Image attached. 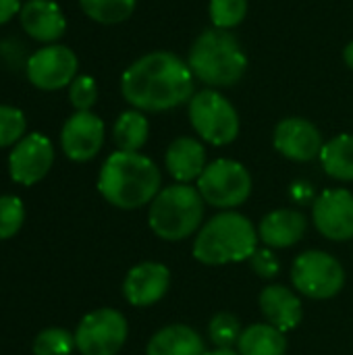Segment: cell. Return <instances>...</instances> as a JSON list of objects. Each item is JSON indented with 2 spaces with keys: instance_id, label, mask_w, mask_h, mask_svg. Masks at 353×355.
<instances>
[{
  "instance_id": "obj_1",
  "label": "cell",
  "mask_w": 353,
  "mask_h": 355,
  "mask_svg": "<svg viewBox=\"0 0 353 355\" xmlns=\"http://www.w3.org/2000/svg\"><path fill=\"white\" fill-rule=\"evenodd\" d=\"M193 79L181 56L156 50L127 67L121 77V94L135 110L164 112L193 98Z\"/></svg>"
},
{
  "instance_id": "obj_2",
  "label": "cell",
  "mask_w": 353,
  "mask_h": 355,
  "mask_svg": "<svg viewBox=\"0 0 353 355\" xmlns=\"http://www.w3.org/2000/svg\"><path fill=\"white\" fill-rule=\"evenodd\" d=\"M160 171L148 156L117 150L100 168L98 191L110 206L135 210L152 204L160 191Z\"/></svg>"
},
{
  "instance_id": "obj_3",
  "label": "cell",
  "mask_w": 353,
  "mask_h": 355,
  "mask_svg": "<svg viewBox=\"0 0 353 355\" xmlns=\"http://www.w3.org/2000/svg\"><path fill=\"white\" fill-rule=\"evenodd\" d=\"M187 64L196 79L214 87H231L248 69V54L229 29H206L189 48Z\"/></svg>"
},
{
  "instance_id": "obj_4",
  "label": "cell",
  "mask_w": 353,
  "mask_h": 355,
  "mask_svg": "<svg viewBox=\"0 0 353 355\" xmlns=\"http://www.w3.org/2000/svg\"><path fill=\"white\" fill-rule=\"evenodd\" d=\"M258 250L254 225L239 212H221L210 218L193 241V258L206 266L243 262Z\"/></svg>"
},
{
  "instance_id": "obj_5",
  "label": "cell",
  "mask_w": 353,
  "mask_h": 355,
  "mask_svg": "<svg viewBox=\"0 0 353 355\" xmlns=\"http://www.w3.org/2000/svg\"><path fill=\"white\" fill-rule=\"evenodd\" d=\"M204 218V198L189 183L169 185L152 200L148 223L164 241H181L193 235Z\"/></svg>"
},
{
  "instance_id": "obj_6",
  "label": "cell",
  "mask_w": 353,
  "mask_h": 355,
  "mask_svg": "<svg viewBox=\"0 0 353 355\" xmlns=\"http://www.w3.org/2000/svg\"><path fill=\"white\" fill-rule=\"evenodd\" d=\"M187 112L196 133L212 146H229L239 135V114L235 106L212 87L196 92Z\"/></svg>"
},
{
  "instance_id": "obj_7",
  "label": "cell",
  "mask_w": 353,
  "mask_h": 355,
  "mask_svg": "<svg viewBox=\"0 0 353 355\" xmlns=\"http://www.w3.org/2000/svg\"><path fill=\"white\" fill-rule=\"evenodd\" d=\"M198 191L206 204L231 210L248 202L252 196V175L241 162L218 158L210 162L200 175Z\"/></svg>"
},
{
  "instance_id": "obj_8",
  "label": "cell",
  "mask_w": 353,
  "mask_h": 355,
  "mask_svg": "<svg viewBox=\"0 0 353 355\" xmlns=\"http://www.w3.org/2000/svg\"><path fill=\"white\" fill-rule=\"evenodd\" d=\"M291 283L310 300H331L343 289L345 272L335 256L320 250H310L293 260Z\"/></svg>"
},
{
  "instance_id": "obj_9",
  "label": "cell",
  "mask_w": 353,
  "mask_h": 355,
  "mask_svg": "<svg viewBox=\"0 0 353 355\" xmlns=\"http://www.w3.org/2000/svg\"><path fill=\"white\" fill-rule=\"evenodd\" d=\"M129 335L125 316L112 308L85 314L75 331V345L81 355H117Z\"/></svg>"
},
{
  "instance_id": "obj_10",
  "label": "cell",
  "mask_w": 353,
  "mask_h": 355,
  "mask_svg": "<svg viewBox=\"0 0 353 355\" xmlns=\"http://www.w3.org/2000/svg\"><path fill=\"white\" fill-rule=\"evenodd\" d=\"M79 58L77 54L62 44H48L35 50L27 58V79L33 87L42 92H56L69 87L77 77Z\"/></svg>"
},
{
  "instance_id": "obj_11",
  "label": "cell",
  "mask_w": 353,
  "mask_h": 355,
  "mask_svg": "<svg viewBox=\"0 0 353 355\" xmlns=\"http://www.w3.org/2000/svg\"><path fill=\"white\" fill-rule=\"evenodd\" d=\"M54 164V146L42 133H27L21 141H17L8 156V173L10 179L19 185H35L40 183Z\"/></svg>"
},
{
  "instance_id": "obj_12",
  "label": "cell",
  "mask_w": 353,
  "mask_h": 355,
  "mask_svg": "<svg viewBox=\"0 0 353 355\" xmlns=\"http://www.w3.org/2000/svg\"><path fill=\"white\" fill-rule=\"evenodd\" d=\"M104 146V121L92 110H75L60 131V148L73 162H87Z\"/></svg>"
},
{
  "instance_id": "obj_13",
  "label": "cell",
  "mask_w": 353,
  "mask_h": 355,
  "mask_svg": "<svg viewBox=\"0 0 353 355\" xmlns=\"http://www.w3.org/2000/svg\"><path fill=\"white\" fill-rule=\"evenodd\" d=\"M314 227L331 241L353 239V193L347 189H327L312 208Z\"/></svg>"
},
{
  "instance_id": "obj_14",
  "label": "cell",
  "mask_w": 353,
  "mask_h": 355,
  "mask_svg": "<svg viewBox=\"0 0 353 355\" xmlns=\"http://www.w3.org/2000/svg\"><path fill=\"white\" fill-rule=\"evenodd\" d=\"M273 144L281 156H285L293 162H310V160L318 158L322 152V146H325L318 127L300 116L283 119L275 127Z\"/></svg>"
},
{
  "instance_id": "obj_15",
  "label": "cell",
  "mask_w": 353,
  "mask_h": 355,
  "mask_svg": "<svg viewBox=\"0 0 353 355\" xmlns=\"http://www.w3.org/2000/svg\"><path fill=\"white\" fill-rule=\"evenodd\" d=\"M171 285V272L160 262H141L133 266L123 281V295L131 306L148 308L160 302Z\"/></svg>"
},
{
  "instance_id": "obj_16",
  "label": "cell",
  "mask_w": 353,
  "mask_h": 355,
  "mask_svg": "<svg viewBox=\"0 0 353 355\" xmlns=\"http://www.w3.org/2000/svg\"><path fill=\"white\" fill-rule=\"evenodd\" d=\"M23 31L42 44H54L64 35L67 19L54 0H27L19 10Z\"/></svg>"
},
{
  "instance_id": "obj_17",
  "label": "cell",
  "mask_w": 353,
  "mask_h": 355,
  "mask_svg": "<svg viewBox=\"0 0 353 355\" xmlns=\"http://www.w3.org/2000/svg\"><path fill=\"white\" fill-rule=\"evenodd\" d=\"M258 302L266 322L283 333L293 331L302 322V302L291 289H285L283 285H268L262 289Z\"/></svg>"
},
{
  "instance_id": "obj_18",
  "label": "cell",
  "mask_w": 353,
  "mask_h": 355,
  "mask_svg": "<svg viewBox=\"0 0 353 355\" xmlns=\"http://www.w3.org/2000/svg\"><path fill=\"white\" fill-rule=\"evenodd\" d=\"M164 164H166L169 175L177 183L196 181L208 166L206 150H204L202 141H198L193 137H177L164 154Z\"/></svg>"
},
{
  "instance_id": "obj_19",
  "label": "cell",
  "mask_w": 353,
  "mask_h": 355,
  "mask_svg": "<svg viewBox=\"0 0 353 355\" xmlns=\"http://www.w3.org/2000/svg\"><path fill=\"white\" fill-rule=\"evenodd\" d=\"M306 233V216L291 208L268 212L258 229V237L275 250L295 245Z\"/></svg>"
},
{
  "instance_id": "obj_20",
  "label": "cell",
  "mask_w": 353,
  "mask_h": 355,
  "mask_svg": "<svg viewBox=\"0 0 353 355\" xmlns=\"http://www.w3.org/2000/svg\"><path fill=\"white\" fill-rule=\"evenodd\" d=\"M202 337L185 324H169L160 329L146 347V355H204Z\"/></svg>"
},
{
  "instance_id": "obj_21",
  "label": "cell",
  "mask_w": 353,
  "mask_h": 355,
  "mask_svg": "<svg viewBox=\"0 0 353 355\" xmlns=\"http://www.w3.org/2000/svg\"><path fill=\"white\" fill-rule=\"evenodd\" d=\"M285 352H287L285 333L268 322L248 327L246 331H241V337L237 341L239 355H285Z\"/></svg>"
},
{
  "instance_id": "obj_22",
  "label": "cell",
  "mask_w": 353,
  "mask_h": 355,
  "mask_svg": "<svg viewBox=\"0 0 353 355\" xmlns=\"http://www.w3.org/2000/svg\"><path fill=\"white\" fill-rule=\"evenodd\" d=\"M325 173L337 181H353V135L343 133L329 139L320 152Z\"/></svg>"
},
{
  "instance_id": "obj_23",
  "label": "cell",
  "mask_w": 353,
  "mask_h": 355,
  "mask_svg": "<svg viewBox=\"0 0 353 355\" xmlns=\"http://www.w3.org/2000/svg\"><path fill=\"white\" fill-rule=\"evenodd\" d=\"M150 135V123L141 110H125L114 127H112V139L121 152H139Z\"/></svg>"
},
{
  "instance_id": "obj_24",
  "label": "cell",
  "mask_w": 353,
  "mask_h": 355,
  "mask_svg": "<svg viewBox=\"0 0 353 355\" xmlns=\"http://www.w3.org/2000/svg\"><path fill=\"white\" fill-rule=\"evenodd\" d=\"M79 6L92 21L102 25H117L135 12L137 0H79Z\"/></svg>"
},
{
  "instance_id": "obj_25",
  "label": "cell",
  "mask_w": 353,
  "mask_h": 355,
  "mask_svg": "<svg viewBox=\"0 0 353 355\" xmlns=\"http://www.w3.org/2000/svg\"><path fill=\"white\" fill-rule=\"evenodd\" d=\"M75 347V335L56 327L44 329L33 339V355H71Z\"/></svg>"
},
{
  "instance_id": "obj_26",
  "label": "cell",
  "mask_w": 353,
  "mask_h": 355,
  "mask_svg": "<svg viewBox=\"0 0 353 355\" xmlns=\"http://www.w3.org/2000/svg\"><path fill=\"white\" fill-rule=\"evenodd\" d=\"M208 335H210V341L216 345V349H233L241 337L239 320L229 312H221L212 316L208 324Z\"/></svg>"
},
{
  "instance_id": "obj_27",
  "label": "cell",
  "mask_w": 353,
  "mask_h": 355,
  "mask_svg": "<svg viewBox=\"0 0 353 355\" xmlns=\"http://www.w3.org/2000/svg\"><path fill=\"white\" fill-rule=\"evenodd\" d=\"M210 21L216 29H233L248 15V0H210Z\"/></svg>"
},
{
  "instance_id": "obj_28",
  "label": "cell",
  "mask_w": 353,
  "mask_h": 355,
  "mask_svg": "<svg viewBox=\"0 0 353 355\" xmlns=\"http://www.w3.org/2000/svg\"><path fill=\"white\" fill-rule=\"evenodd\" d=\"M27 119L21 108L0 104V148L15 146L25 137Z\"/></svg>"
},
{
  "instance_id": "obj_29",
  "label": "cell",
  "mask_w": 353,
  "mask_h": 355,
  "mask_svg": "<svg viewBox=\"0 0 353 355\" xmlns=\"http://www.w3.org/2000/svg\"><path fill=\"white\" fill-rule=\"evenodd\" d=\"M25 223V206L17 196H0V239H10Z\"/></svg>"
},
{
  "instance_id": "obj_30",
  "label": "cell",
  "mask_w": 353,
  "mask_h": 355,
  "mask_svg": "<svg viewBox=\"0 0 353 355\" xmlns=\"http://www.w3.org/2000/svg\"><path fill=\"white\" fill-rule=\"evenodd\" d=\"M69 100L75 110H92V106L98 100L96 79L89 75H77L69 85Z\"/></svg>"
},
{
  "instance_id": "obj_31",
  "label": "cell",
  "mask_w": 353,
  "mask_h": 355,
  "mask_svg": "<svg viewBox=\"0 0 353 355\" xmlns=\"http://www.w3.org/2000/svg\"><path fill=\"white\" fill-rule=\"evenodd\" d=\"M250 266L262 279H275L281 270V264L270 250H256L250 258Z\"/></svg>"
},
{
  "instance_id": "obj_32",
  "label": "cell",
  "mask_w": 353,
  "mask_h": 355,
  "mask_svg": "<svg viewBox=\"0 0 353 355\" xmlns=\"http://www.w3.org/2000/svg\"><path fill=\"white\" fill-rule=\"evenodd\" d=\"M21 0H0V25L8 23L21 10Z\"/></svg>"
},
{
  "instance_id": "obj_33",
  "label": "cell",
  "mask_w": 353,
  "mask_h": 355,
  "mask_svg": "<svg viewBox=\"0 0 353 355\" xmlns=\"http://www.w3.org/2000/svg\"><path fill=\"white\" fill-rule=\"evenodd\" d=\"M343 60H345V64L353 71V40L345 46V50H343Z\"/></svg>"
},
{
  "instance_id": "obj_34",
  "label": "cell",
  "mask_w": 353,
  "mask_h": 355,
  "mask_svg": "<svg viewBox=\"0 0 353 355\" xmlns=\"http://www.w3.org/2000/svg\"><path fill=\"white\" fill-rule=\"evenodd\" d=\"M204 355H239V354H235L233 349H214V352H210V354H204Z\"/></svg>"
}]
</instances>
